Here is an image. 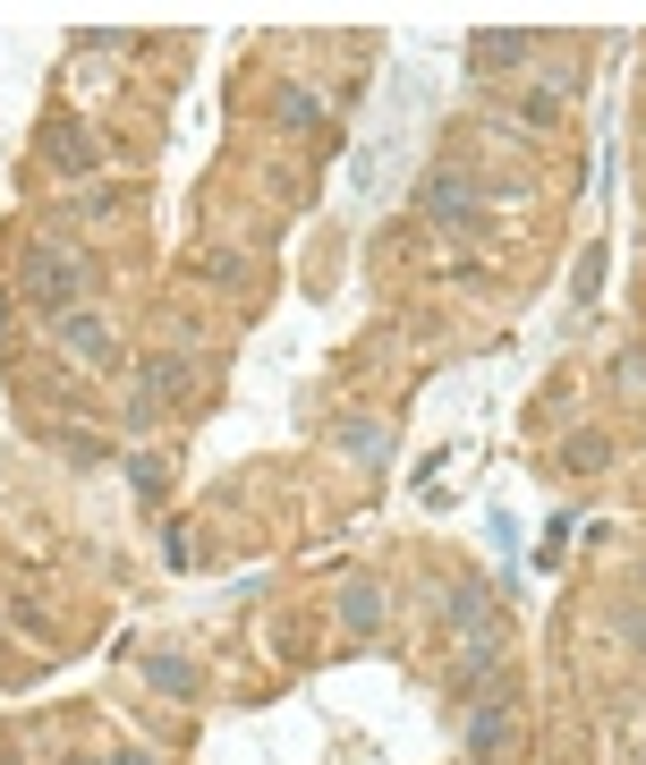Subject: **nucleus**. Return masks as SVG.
<instances>
[{
	"label": "nucleus",
	"instance_id": "f257e3e1",
	"mask_svg": "<svg viewBox=\"0 0 646 765\" xmlns=\"http://www.w3.org/2000/svg\"><path fill=\"white\" fill-rule=\"evenodd\" d=\"M77 281H86V264H77V256H60V247H34V256L18 264V289L34 298V307H51V315H60V307L77 298Z\"/></svg>",
	"mask_w": 646,
	"mask_h": 765
},
{
	"label": "nucleus",
	"instance_id": "f03ea898",
	"mask_svg": "<svg viewBox=\"0 0 646 765\" xmlns=\"http://www.w3.org/2000/svg\"><path fill=\"white\" fill-rule=\"evenodd\" d=\"M43 153H51L60 170H95V162H102V153H95V137H86V128H69V120H60V128H43Z\"/></svg>",
	"mask_w": 646,
	"mask_h": 765
},
{
	"label": "nucleus",
	"instance_id": "7ed1b4c3",
	"mask_svg": "<svg viewBox=\"0 0 646 765\" xmlns=\"http://www.w3.org/2000/svg\"><path fill=\"white\" fill-rule=\"evenodd\" d=\"M60 340H69V349H77L86 366H102V358H111V332H102L95 315H60Z\"/></svg>",
	"mask_w": 646,
	"mask_h": 765
},
{
	"label": "nucleus",
	"instance_id": "20e7f679",
	"mask_svg": "<svg viewBox=\"0 0 646 765\" xmlns=\"http://www.w3.org/2000/svg\"><path fill=\"white\" fill-rule=\"evenodd\" d=\"M188 366H179V358H153V375H145V400H179V391H188Z\"/></svg>",
	"mask_w": 646,
	"mask_h": 765
},
{
	"label": "nucleus",
	"instance_id": "39448f33",
	"mask_svg": "<svg viewBox=\"0 0 646 765\" xmlns=\"http://www.w3.org/2000/svg\"><path fill=\"white\" fill-rule=\"evenodd\" d=\"M340 622H349V629H375V622H384V596H375V587H349V596H340Z\"/></svg>",
	"mask_w": 646,
	"mask_h": 765
},
{
	"label": "nucleus",
	"instance_id": "423d86ee",
	"mask_svg": "<svg viewBox=\"0 0 646 765\" xmlns=\"http://www.w3.org/2000/svg\"><path fill=\"white\" fill-rule=\"evenodd\" d=\"M503 732H510L503 706H477V715H468V748H503Z\"/></svg>",
	"mask_w": 646,
	"mask_h": 765
},
{
	"label": "nucleus",
	"instance_id": "0eeeda50",
	"mask_svg": "<svg viewBox=\"0 0 646 765\" xmlns=\"http://www.w3.org/2000/svg\"><path fill=\"white\" fill-rule=\"evenodd\" d=\"M629 629H638V655H646V613H629Z\"/></svg>",
	"mask_w": 646,
	"mask_h": 765
}]
</instances>
